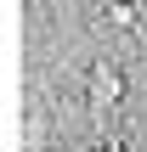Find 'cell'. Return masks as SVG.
<instances>
[{"mask_svg": "<svg viewBox=\"0 0 147 152\" xmlns=\"http://www.w3.org/2000/svg\"><path fill=\"white\" fill-rule=\"evenodd\" d=\"M102 152H125V147H119V141H108V147H102Z\"/></svg>", "mask_w": 147, "mask_h": 152, "instance_id": "obj_3", "label": "cell"}, {"mask_svg": "<svg viewBox=\"0 0 147 152\" xmlns=\"http://www.w3.org/2000/svg\"><path fill=\"white\" fill-rule=\"evenodd\" d=\"M119 96H125V73H119V62H108V56H102V62L91 68V107H102V113H108Z\"/></svg>", "mask_w": 147, "mask_h": 152, "instance_id": "obj_1", "label": "cell"}, {"mask_svg": "<svg viewBox=\"0 0 147 152\" xmlns=\"http://www.w3.org/2000/svg\"><path fill=\"white\" fill-rule=\"evenodd\" d=\"M108 23H113V28H136V6H130V0H113V6H108Z\"/></svg>", "mask_w": 147, "mask_h": 152, "instance_id": "obj_2", "label": "cell"}, {"mask_svg": "<svg viewBox=\"0 0 147 152\" xmlns=\"http://www.w3.org/2000/svg\"><path fill=\"white\" fill-rule=\"evenodd\" d=\"M130 6H147V0H130Z\"/></svg>", "mask_w": 147, "mask_h": 152, "instance_id": "obj_4", "label": "cell"}]
</instances>
